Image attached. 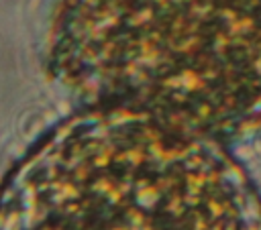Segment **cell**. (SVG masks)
<instances>
[{
    "label": "cell",
    "instance_id": "cell-1",
    "mask_svg": "<svg viewBox=\"0 0 261 230\" xmlns=\"http://www.w3.org/2000/svg\"><path fill=\"white\" fill-rule=\"evenodd\" d=\"M0 230H261V193L216 136L96 108L8 175Z\"/></svg>",
    "mask_w": 261,
    "mask_h": 230
},
{
    "label": "cell",
    "instance_id": "cell-2",
    "mask_svg": "<svg viewBox=\"0 0 261 230\" xmlns=\"http://www.w3.org/2000/svg\"><path fill=\"white\" fill-rule=\"evenodd\" d=\"M51 61L96 108L210 136L261 122V0H59Z\"/></svg>",
    "mask_w": 261,
    "mask_h": 230
}]
</instances>
